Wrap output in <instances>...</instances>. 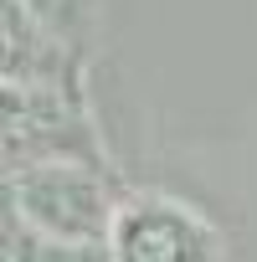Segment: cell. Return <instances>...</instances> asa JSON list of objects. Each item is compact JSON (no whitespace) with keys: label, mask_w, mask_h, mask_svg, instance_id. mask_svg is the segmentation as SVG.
<instances>
[{"label":"cell","mask_w":257,"mask_h":262,"mask_svg":"<svg viewBox=\"0 0 257 262\" xmlns=\"http://www.w3.org/2000/svg\"><path fill=\"white\" fill-rule=\"evenodd\" d=\"M21 6H26L41 26H52L77 57L88 52V41H93V31H98V0H21Z\"/></svg>","instance_id":"4"},{"label":"cell","mask_w":257,"mask_h":262,"mask_svg":"<svg viewBox=\"0 0 257 262\" xmlns=\"http://www.w3.org/2000/svg\"><path fill=\"white\" fill-rule=\"evenodd\" d=\"M103 262H226L221 226L170 190H123Z\"/></svg>","instance_id":"3"},{"label":"cell","mask_w":257,"mask_h":262,"mask_svg":"<svg viewBox=\"0 0 257 262\" xmlns=\"http://www.w3.org/2000/svg\"><path fill=\"white\" fill-rule=\"evenodd\" d=\"M108 165L88 88L77 82H6V175L31 165Z\"/></svg>","instance_id":"2"},{"label":"cell","mask_w":257,"mask_h":262,"mask_svg":"<svg viewBox=\"0 0 257 262\" xmlns=\"http://www.w3.org/2000/svg\"><path fill=\"white\" fill-rule=\"evenodd\" d=\"M6 201L21 231L72 247V252H103L123 185L113 180L108 165L57 160V165H31V170L6 175Z\"/></svg>","instance_id":"1"}]
</instances>
